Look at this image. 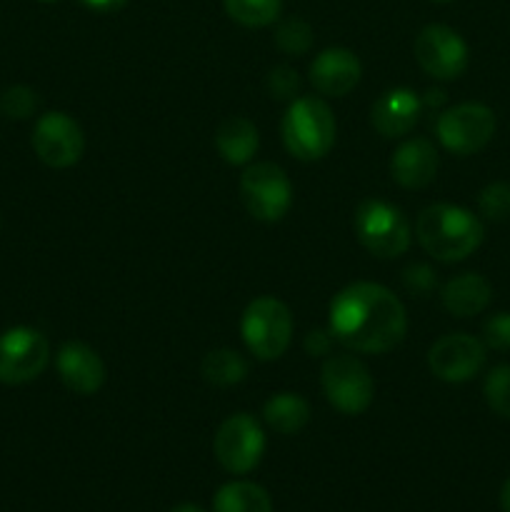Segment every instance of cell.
<instances>
[{
    "mask_svg": "<svg viewBox=\"0 0 510 512\" xmlns=\"http://www.w3.org/2000/svg\"><path fill=\"white\" fill-rule=\"evenodd\" d=\"M328 330L353 353L383 355L403 343L408 315L393 290L360 280L330 300Z\"/></svg>",
    "mask_w": 510,
    "mask_h": 512,
    "instance_id": "cell-1",
    "label": "cell"
},
{
    "mask_svg": "<svg viewBox=\"0 0 510 512\" xmlns=\"http://www.w3.org/2000/svg\"><path fill=\"white\" fill-rule=\"evenodd\" d=\"M415 238L440 263H458L473 255L485 238L483 218L453 203H433L420 210Z\"/></svg>",
    "mask_w": 510,
    "mask_h": 512,
    "instance_id": "cell-2",
    "label": "cell"
},
{
    "mask_svg": "<svg viewBox=\"0 0 510 512\" xmlns=\"http://www.w3.org/2000/svg\"><path fill=\"white\" fill-rule=\"evenodd\" d=\"M280 133L290 155L313 163L333 150L338 125H335L333 110L323 98L303 95V98L290 100L283 123H280Z\"/></svg>",
    "mask_w": 510,
    "mask_h": 512,
    "instance_id": "cell-3",
    "label": "cell"
},
{
    "mask_svg": "<svg viewBox=\"0 0 510 512\" xmlns=\"http://www.w3.org/2000/svg\"><path fill=\"white\" fill-rule=\"evenodd\" d=\"M355 238L375 258H398L408 253L413 228L398 205L380 198H365L353 215Z\"/></svg>",
    "mask_w": 510,
    "mask_h": 512,
    "instance_id": "cell-4",
    "label": "cell"
},
{
    "mask_svg": "<svg viewBox=\"0 0 510 512\" xmlns=\"http://www.w3.org/2000/svg\"><path fill=\"white\" fill-rule=\"evenodd\" d=\"M240 335L258 360H278L293 340V315L273 295L255 298L240 318Z\"/></svg>",
    "mask_w": 510,
    "mask_h": 512,
    "instance_id": "cell-5",
    "label": "cell"
},
{
    "mask_svg": "<svg viewBox=\"0 0 510 512\" xmlns=\"http://www.w3.org/2000/svg\"><path fill=\"white\" fill-rule=\"evenodd\" d=\"M320 385L328 403L343 415H360L373 405V375L355 355H330L320 368Z\"/></svg>",
    "mask_w": 510,
    "mask_h": 512,
    "instance_id": "cell-6",
    "label": "cell"
},
{
    "mask_svg": "<svg viewBox=\"0 0 510 512\" xmlns=\"http://www.w3.org/2000/svg\"><path fill=\"white\" fill-rule=\"evenodd\" d=\"M240 200L255 220L278 223L293 205V183L275 163H250L240 175Z\"/></svg>",
    "mask_w": 510,
    "mask_h": 512,
    "instance_id": "cell-7",
    "label": "cell"
},
{
    "mask_svg": "<svg viewBox=\"0 0 510 512\" xmlns=\"http://www.w3.org/2000/svg\"><path fill=\"white\" fill-rule=\"evenodd\" d=\"M498 120L493 108L483 103H460L443 110L435 120L440 145L455 155H473L493 140Z\"/></svg>",
    "mask_w": 510,
    "mask_h": 512,
    "instance_id": "cell-8",
    "label": "cell"
},
{
    "mask_svg": "<svg viewBox=\"0 0 510 512\" xmlns=\"http://www.w3.org/2000/svg\"><path fill=\"white\" fill-rule=\"evenodd\" d=\"M215 460L233 475H248L265 453V433L250 413H235L220 423L213 438Z\"/></svg>",
    "mask_w": 510,
    "mask_h": 512,
    "instance_id": "cell-9",
    "label": "cell"
},
{
    "mask_svg": "<svg viewBox=\"0 0 510 512\" xmlns=\"http://www.w3.org/2000/svg\"><path fill=\"white\" fill-rule=\"evenodd\" d=\"M48 363L50 343L40 330L18 325L0 333V383H30L43 375Z\"/></svg>",
    "mask_w": 510,
    "mask_h": 512,
    "instance_id": "cell-10",
    "label": "cell"
},
{
    "mask_svg": "<svg viewBox=\"0 0 510 512\" xmlns=\"http://www.w3.org/2000/svg\"><path fill=\"white\" fill-rule=\"evenodd\" d=\"M413 50L420 68L435 80H455L468 68V43L450 25H425Z\"/></svg>",
    "mask_w": 510,
    "mask_h": 512,
    "instance_id": "cell-11",
    "label": "cell"
},
{
    "mask_svg": "<svg viewBox=\"0 0 510 512\" xmlns=\"http://www.w3.org/2000/svg\"><path fill=\"white\" fill-rule=\"evenodd\" d=\"M485 343L468 333H448L428 350V368L443 383H468L483 370Z\"/></svg>",
    "mask_w": 510,
    "mask_h": 512,
    "instance_id": "cell-12",
    "label": "cell"
},
{
    "mask_svg": "<svg viewBox=\"0 0 510 512\" xmlns=\"http://www.w3.org/2000/svg\"><path fill=\"white\" fill-rule=\"evenodd\" d=\"M33 150L50 168H70L83 158V128L78 125V120L60 110L40 115L33 128Z\"/></svg>",
    "mask_w": 510,
    "mask_h": 512,
    "instance_id": "cell-13",
    "label": "cell"
},
{
    "mask_svg": "<svg viewBox=\"0 0 510 512\" xmlns=\"http://www.w3.org/2000/svg\"><path fill=\"white\" fill-rule=\"evenodd\" d=\"M55 368L65 388L75 395H95L105 383V363L90 345L70 340L60 345Z\"/></svg>",
    "mask_w": 510,
    "mask_h": 512,
    "instance_id": "cell-14",
    "label": "cell"
},
{
    "mask_svg": "<svg viewBox=\"0 0 510 512\" xmlns=\"http://www.w3.org/2000/svg\"><path fill=\"white\" fill-rule=\"evenodd\" d=\"M360 73H363V65L358 55L348 48H325L310 63V83L325 98L348 95L360 83Z\"/></svg>",
    "mask_w": 510,
    "mask_h": 512,
    "instance_id": "cell-15",
    "label": "cell"
},
{
    "mask_svg": "<svg viewBox=\"0 0 510 512\" xmlns=\"http://www.w3.org/2000/svg\"><path fill=\"white\" fill-rule=\"evenodd\" d=\"M438 150L428 138H408L390 155V175L405 190L428 188L438 175Z\"/></svg>",
    "mask_w": 510,
    "mask_h": 512,
    "instance_id": "cell-16",
    "label": "cell"
},
{
    "mask_svg": "<svg viewBox=\"0 0 510 512\" xmlns=\"http://www.w3.org/2000/svg\"><path fill=\"white\" fill-rule=\"evenodd\" d=\"M423 113V98L410 88H390L370 108V123L383 138H403Z\"/></svg>",
    "mask_w": 510,
    "mask_h": 512,
    "instance_id": "cell-17",
    "label": "cell"
},
{
    "mask_svg": "<svg viewBox=\"0 0 510 512\" xmlns=\"http://www.w3.org/2000/svg\"><path fill=\"white\" fill-rule=\"evenodd\" d=\"M490 298H493V288L478 273L455 275L440 290L443 308L453 318H473V315H480L490 305Z\"/></svg>",
    "mask_w": 510,
    "mask_h": 512,
    "instance_id": "cell-18",
    "label": "cell"
},
{
    "mask_svg": "<svg viewBox=\"0 0 510 512\" xmlns=\"http://www.w3.org/2000/svg\"><path fill=\"white\" fill-rule=\"evenodd\" d=\"M260 145V133L255 123L245 115H230L215 130V148L220 158L230 165H250Z\"/></svg>",
    "mask_w": 510,
    "mask_h": 512,
    "instance_id": "cell-19",
    "label": "cell"
},
{
    "mask_svg": "<svg viewBox=\"0 0 510 512\" xmlns=\"http://www.w3.org/2000/svg\"><path fill=\"white\" fill-rule=\"evenodd\" d=\"M263 420L280 435H295L308 425L310 405L298 393H275L263 405Z\"/></svg>",
    "mask_w": 510,
    "mask_h": 512,
    "instance_id": "cell-20",
    "label": "cell"
},
{
    "mask_svg": "<svg viewBox=\"0 0 510 512\" xmlns=\"http://www.w3.org/2000/svg\"><path fill=\"white\" fill-rule=\"evenodd\" d=\"M213 512H273V500L263 485L233 480L213 495Z\"/></svg>",
    "mask_w": 510,
    "mask_h": 512,
    "instance_id": "cell-21",
    "label": "cell"
},
{
    "mask_svg": "<svg viewBox=\"0 0 510 512\" xmlns=\"http://www.w3.org/2000/svg\"><path fill=\"white\" fill-rule=\"evenodd\" d=\"M200 373L215 388H233L248 378V360L230 348L210 350L200 363Z\"/></svg>",
    "mask_w": 510,
    "mask_h": 512,
    "instance_id": "cell-22",
    "label": "cell"
},
{
    "mask_svg": "<svg viewBox=\"0 0 510 512\" xmlns=\"http://www.w3.org/2000/svg\"><path fill=\"white\" fill-rule=\"evenodd\" d=\"M225 13L245 28H265L278 23L283 0H223Z\"/></svg>",
    "mask_w": 510,
    "mask_h": 512,
    "instance_id": "cell-23",
    "label": "cell"
},
{
    "mask_svg": "<svg viewBox=\"0 0 510 512\" xmlns=\"http://www.w3.org/2000/svg\"><path fill=\"white\" fill-rule=\"evenodd\" d=\"M273 40L285 55H303L313 45V28L303 18H295L293 15V18L278 20Z\"/></svg>",
    "mask_w": 510,
    "mask_h": 512,
    "instance_id": "cell-24",
    "label": "cell"
},
{
    "mask_svg": "<svg viewBox=\"0 0 510 512\" xmlns=\"http://www.w3.org/2000/svg\"><path fill=\"white\" fill-rule=\"evenodd\" d=\"M483 395L488 408L500 418L510 420V365H495L483 383Z\"/></svg>",
    "mask_w": 510,
    "mask_h": 512,
    "instance_id": "cell-25",
    "label": "cell"
},
{
    "mask_svg": "<svg viewBox=\"0 0 510 512\" xmlns=\"http://www.w3.org/2000/svg\"><path fill=\"white\" fill-rule=\"evenodd\" d=\"M478 213L490 223H503L510 218V183H490L478 195Z\"/></svg>",
    "mask_w": 510,
    "mask_h": 512,
    "instance_id": "cell-26",
    "label": "cell"
},
{
    "mask_svg": "<svg viewBox=\"0 0 510 512\" xmlns=\"http://www.w3.org/2000/svg\"><path fill=\"white\" fill-rule=\"evenodd\" d=\"M38 110V93L28 85H10L0 93V113L10 120H25Z\"/></svg>",
    "mask_w": 510,
    "mask_h": 512,
    "instance_id": "cell-27",
    "label": "cell"
},
{
    "mask_svg": "<svg viewBox=\"0 0 510 512\" xmlns=\"http://www.w3.org/2000/svg\"><path fill=\"white\" fill-rule=\"evenodd\" d=\"M265 85H268L270 98L295 100V98H298V90H300L298 70L290 68V65H275V68L268 73V80H265Z\"/></svg>",
    "mask_w": 510,
    "mask_h": 512,
    "instance_id": "cell-28",
    "label": "cell"
},
{
    "mask_svg": "<svg viewBox=\"0 0 510 512\" xmlns=\"http://www.w3.org/2000/svg\"><path fill=\"white\" fill-rule=\"evenodd\" d=\"M485 348L510 350V313H495L483 323Z\"/></svg>",
    "mask_w": 510,
    "mask_h": 512,
    "instance_id": "cell-29",
    "label": "cell"
},
{
    "mask_svg": "<svg viewBox=\"0 0 510 512\" xmlns=\"http://www.w3.org/2000/svg\"><path fill=\"white\" fill-rule=\"evenodd\" d=\"M435 283H438V280H435V273L430 265L418 263V265H410V268L403 270V285L413 295H420V298H425V295L433 293Z\"/></svg>",
    "mask_w": 510,
    "mask_h": 512,
    "instance_id": "cell-30",
    "label": "cell"
},
{
    "mask_svg": "<svg viewBox=\"0 0 510 512\" xmlns=\"http://www.w3.org/2000/svg\"><path fill=\"white\" fill-rule=\"evenodd\" d=\"M335 338L330 330H310L305 335V353L313 355V358H323V355H330V348H333Z\"/></svg>",
    "mask_w": 510,
    "mask_h": 512,
    "instance_id": "cell-31",
    "label": "cell"
},
{
    "mask_svg": "<svg viewBox=\"0 0 510 512\" xmlns=\"http://www.w3.org/2000/svg\"><path fill=\"white\" fill-rule=\"evenodd\" d=\"M85 8L95 10V13H115V10L125 8L128 0H80Z\"/></svg>",
    "mask_w": 510,
    "mask_h": 512,
    "instance_id": "cell-32",
    "label": "cell"
},
{
    "mask_svg": "<svg viewBox=\"0 0 510 512\" xmlns=\"http://www.w3.org/2000/svg\"><path fill=\"white\" fill-rule=\"evenodd\" d=\"M500 508H503V512H510V478L500 488Z\"/></svg>",
    "mask_w": 510,
    "mask_h": 512,
    "instance_id": "cell-33",
    "label": "cell"
},
{
    "mask_svg": "<svg viewBox=\"0 0 510 512\" xmlns=\"http://www.w3.org/2000/svg\"><path fill=\"white\" fill-rule=\"evenodd\" d=\"M443 100H445L443 90H428V95L423 98V108L425 105H438V103H443Z\"/></svg>",
    "mask_w": 510,
    "mask_h": 512,
    "instance_id": "cell-34",
    "label": "cell"
},
{
    "mask_svg": "<svg viewBox=\"0 0 510 512\" xmlns=\"http://www.w3.org/2000/svg\"><path fill=\"white\" fill-rule=\"evenodd\" d=\"M170 512H205L203 508H200V505H193V503H183V505H178V508H173Z\"/></svg>",
    "mask_w": 510,
    "mask_h": 512,
    "instance_id": "cell-35",
    "label": "cell"
},
{
    "mask_svg": "<svg viewBox=\"0 0 510 512\" xmlns=\"http://www.w3.org/2000/svg\"><path fill=\"white\" fill-rule=\"evenodd\" d=\"M40 3H58V0H40Z\"/></svg>",
    "mask_w": 510,
    "mask_h": 512,
    "instance_id": "cell-36",
    "label": "cell"
},
{
    "mask_svg": "<svg viewBox=\"0 0 510 512\" xmlns=\"http://www.w3.org/2000/svg\"><path fill=\"white\" fill-rule=\"evenodd\" d=\"M435 3H450V0H435Z\"/></svg>",
    "mask_w": 510,
    "mask_h": 512,
    "instance_id": "cell-37",
    "label": "cell"
}]
</instances>
